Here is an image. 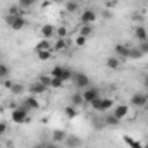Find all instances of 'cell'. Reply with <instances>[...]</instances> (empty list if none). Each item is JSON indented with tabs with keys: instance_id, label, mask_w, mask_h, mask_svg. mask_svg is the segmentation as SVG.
Returning a JSON list of instances; mask_svg holds the SVG:
<instances>
[{
	"instance_id": "6da1fadb",
	"label": "cell",
	"mask_w": 148,
	"mask_h": 148,
	"mask_svg": "<svg viewBox=\"0 0 148 148\" xmlns=\"http://www.w3.org/2000/svg\"><path fill=\"white\" fill-rule=\"evenodd\" d=\"M90 105L93 107V110H97V112H107L114 107V100H112V98H102V97H98V98H97L95 102H91Z\"/></svg>"
},
{
	"instance_id": "7a4b0ae2",
	"label": "cell",
	"mask_w": 148,
	"mask_h": 148,
	"mask_svg": "<svg viewBox=\"0 0 148 148\" xmlns=\"http://www.w3.org/2000/svg\"><path fill=\"white\" fill-rule=\"evenodd\" d=\"M50 76H52V77H59V79H62V81L66 83V81H69V79L73 77V71L67 69V67H64V66H55V67L50 71Z\"/></svg>"
},
{
	"instance_id": "3957f363",
	"label": "cell",
	"mask_w": 148,
	"mask_h": 148,
	"mask_svg": "<svg viewBox=\"0 0 148 148\" xmlns=\"http://www.w3.org/2000/svg\"><path fill=\"white\" fill-rule=\"evenodd\" d=\"M129 103H131L133 107H136V109H143V107L148 105V95L145 91H138V93H134V95L131 97Z\"/></svg>"
},
{
	"instance_id": "277c9868",
	"label": "cell",
	"mask_w": 148,
	"mask_h": 148,
	"mask_svg": "<svg viewBox=\"0 0 148 148\" xmlns=\"http://www.w3.org/2000/svg\"><path fill=\"white\" fill-rule=\"evenodd\" d=\"M28 112L29 109H26L24 105H21V107H16L14 110H12V121L16 122V124H23V122H26L28 121Z\"/></svg>"
},
{
	"instance_id": "5b68a950",
	"label": "cell",
	"mask_w": 148,
	"mask_h": 148,
	"mask_svg": "<svg viewBox=\"0 0 148 148\" xmlns=\"http://www.w3.org/2000/svg\"><path fill=\"white\" fill-rule=\"evenodd\" d=\"M73 83L76 88H79V90H84V88H88L90 86V77L86 76L84 73H73Z\"/></svg>"
},
{
	"instance_id": "8992f818",
	"label": "cell",
	"mask_w": 148,
	"mask_h": 148,
	"mask_svg": "<svg viewBox=\"0 0 148 148\" xmlns=\"http://www.w3.org/2000/svg\"><path fill=\"white\" fill-rule=\"evenodd\" d=\"M98 97H100V91L97 88H93V86H88V88L83 90V100H84V103H91Z\"/></svg>"
},
{
	"instance_id": "52a82bcc",
	"label": "cell",
	"mask_w": 148,
	"mask_h": 148,
	"mask_svg": "<svg viewBox=\"0 0 148 148\" xmlns=\"http://www.w3.org/2000/svg\"><path fill=\"white\" fill-rule=\"evenodd\" d=\"M114 50H115V57H119V59H129L131 47L119 43V45H115V47H114Z\"/></svg>"
},
{
	"instance_id": "ba28073f",
	"label": "cell",
	"mask_w": 148,
	"mask_h": 148,
	"mask_svg": "<svg viewBox=\"0 0 148 148\" xmlns=\"http://www.w3.org/2000/svg\"><path fill=\"white\" fill-rule=\"evenodd\" d=\"M97 21V12L91 10V9H86L83 14H81V23L83 24H93Z\"/></svg>"
},
{
	"instance_id": "9c48e42d",
	"label": "cell",
	"mask_w": 148,
	"mask_h": 148,
	"mask_svg": "<svg viewBox=\"0 0 148 148\" xmlns=\"http://www.w3.org/2000/svg\"><path fill=\"white\" fill-rule=\"evenodd\" d=\"M112 114H114L119 121H122L124 117H127V115H129V107H127V105H115Z\"/></svg>"
},
{
	"instance_id": "30bf717a",
	"label": "cell",
	"mask_w": 148,
	"mask_h": 148,
	"mask_svg": "<svg viewBox=\"0 0 148 148\" xmlns=\"http://www.w3.org/2000/svg\"><path fill=\"white\" fill-rule=\"evenodd\" d=\"M23 105L26 107V109H33V110H36V109H40V102H38V98L35 97V95H29L28 98H24L23 100Z\"/></svg>"
},
{
	"instance_id": "8fae6325",
	"label": "cell",
	"mask_w": 148,
	"mask_h": 148,
	"mask_svg": "<svg viewBox=\"0 0 148 148\" xmlns=\"http://www.w3.org/2000/svg\"><path fill=\"white\" fill-rule=\"evenodd\" d=\"M55 31H57V28L52 26V24H45V26H41V29H40L41 36L45 38V40H50V38L55 35Z\"/></svg>"
},
{
	"instance_id": "7c38bea8",
	"label": "cell",
	"mask_w": 148,
	"mask_h": 148,
	"mask_svg": "<svg viewBox=\"0 0 148 148\" xmlns=\"http://www.w3.org/2000/svg\"><path fill=\"white\" fill-rule=\"evenodd\" d=\"M47 90H48V88H47V86H43L40 81L31 83V86H29V93H31V95H35V97H36V95H41V93H45Z\"/></svg>"
},
{
	"instance_id": "4fadbf2b",
	"label": "cell",
	"mask_w": 148,
	"mask_h": 148,
	"mask_svg": "<svg viewBox=\"0 0 148 148\" xmlns=\"http://www.w3.org/2000/svg\"><path fill=\"white\" fill-rule=\"evenodd\" d=\"M134 38L141 43V41H147L148 40V31L145 26H138L136 29H134Z\"/></svg>"
},
{
	"instance_id": "5bb4252c",
	"label": "cell",
	"mask_w": 148,
	"mask_h": 148,
	"mask_svg": "<svg viewBox=\"0 0 148 148\" xmlns=\"http://www.w3.org/2000/svg\"><path fill=\"white\" fill-rule=\"evenodd\" d=\"M66 138H67V134H66V131H62V129H55V131L52 133V141H53V143H64Z\"/></svg>"
},
{
	"instance_id": "9a60e30c",
	"label": "cell",
	"mask_w": 148,
	"mask_h": 148,
	"mask_svg": "<svg viewBox=\"0 0 148 148\" xmlns=\"http://www.w3.org/2000/svg\"><path fill=\"white\" fill-rule=\"evenodd\" d=\"M122 140H124V143L129 148H143V143H140L138 140H134V138H131V136H127V134H124Z\"/></svg>"
},
{
	"instance_id": "2e32d148",
	"label": "cell",
	"mask_w": 148,
	"mask_h": 148,
	"mask_svg": "<svg viewBox=\"0 0 148 148\" xmlns=\"http://www.w3.org/2000/svg\"><path fill=\"white\" fill-rule=\"evenodd\" d=\"M26 26V19H24V16H21V17H16L14 19V23H12V29H16V31H21L23 28Z\"/></svg>"
},
{
	"instance_id": "e0dca14e",
	"label": "cell",
	"mask_w": 148,
	"mask_h": 148,
	"mask_svg": "<svg viewBox=\"0 0 148 148\" xmlns=\"http://www.w3.org/2000/svg\"><path fill=\"white\" fill-rule=\"evenodd\" d=\"M64 143L67 145V148H77L79 145H81V140H79L77 136H67Z\"/></svg>"
},
{
	"instance_id": "ac0fdd59",
	"label": "cell",
	"mask_w": 148,
	"mask_h": 148,
	"mask_svg": "<svg viewBox=\"0 0 148 148\" xmlns=\"http://www.w3.org/2000/svg\"><path fill=\"white\" fill-rule=\"evenodd\" d=\"M105 64H107L109 69H119V66H121V59H119V57H109V59L105 60Z\"/></svg>"
},
{
	"instance_id": "d6986e66",
	"label": "cell",
	"mask_w": 148,
	"mask_h": 148,
	"mask_svg": "<svg viewBox=\"0 0 148 148\" xmlns=\"http://www.w3.org/2000/svg\"><path fill=\"white\" fill-rule=\"evenodd\" d=\"M121 121L114 115V114H109V115H103V124L105 126H117Z\"/></svg>"
},
{
	"instance_id": "ffe728a7",
	"label": "cell",
	"mask_w": 148,
	"mask_h": 148,
	"mask_svg": "<svg viewBox=\"0 0 148 148\" xmlns=\"http://www.w3.org/2000/svg\"><path fill=\"white\" fill-rule=\"evenodd\" d=\"M35 50L36 52H41V50H52V45H50V41L48 40H41V41H38L36 43V47H35Z\"/></svg>"
},
{
	"instance_id": "44dd1931",
	"label": "cell",
	"mask_w": 148,
	"mask_h": 148,
	"mask_svg": "<svg viewBox=\"0 0 148 148\" xmlns=\"http://www.w3.org/2000/svg\"><path fill=\"white\" fill-rule=\"evenodd\" d=\"M84 103V100H83V93H74L73 97H71V105H74V107H79V105H83Z\"/></svg>"
},
{
	"instance_id": "7402d4cb",
	"label": "cell",
	"mask_w": 148,
	"mask_h": 148,
	"mask_svg": "<svg viewBox=\"0 0 148 148\" xmlns=\"http://www.w3.org/2000/svg\"><path fill=\"white\" fill-rule=\"evenodd\" d=\"M91 33H93V28H91V24H81V28H79V35H81V36L88 38Z\"/></svg>"
},
{
	"instance_id": "603a6c76",
	"label": "cell",
	"mask_w": 148,
	"mask_h": 148,
	"mask_svg": "<svg viewBox=\"0 0 148 148\" xmlns=\"http://www.w3.org/2000/svg\"><path fill=\"white\" fill-rule=\"evenodd\" d=\"M10 76V67L7 66V64H2L0 62V79L3 81V79H7Z\"/></svg>"
},
{
	"instance_id": "cb8c5ba5",
	"label": "cell",
	"mask_w": 148,
	"mask_h": 148,
	"mask_svg": "<svg viewBox=\"0 0 148 148\" xmlns=\"http://www.w3.org/2000/svg\"><path fill=\"white\" fill-rule=\"evenodd\" d=\"M7 14H10V16H14V17H21V16H23V7H21V5H12Z\"/></svg>"
},
{
	"instance_id": "d4e9b609",
	"label": "cell",
	"mask_w": 148,
	"mask_h": 148,
	"mask_svg": "<svg viewBox=\"0 0 148 148\" xmlns=\"http://www.w3.org/2000/svg\"><path fill=\"white\" fill-rule=\"evenodd\" d=\"M64 114H66L69 119H74V117H77V107H74V105H67L66 110H64Z\"/></svg>"
},
{
	"instance_id": "484cf974",
	"label": "cell",
	"mask_w": 148,
	"mask_h": 148,
	"mask_svg": "<svg viewBox=\"0 0 148 148\" xmlns=\"http://www.w3.org/2000/svg\"><path fill=\"white\" fill-rule=\"evenodd\" d=\"M143 55H145V53H143L140 48H133V47H131V52H129V60H131V59H133V60H136V59H141Z\"/></svg>"
},
{
	"instance_id": "4316f807",
	"label": "cell",
	"mask_w": 148,
	"mask_h": 148,
	"mask_svg": "<svg viewBox=\"0 0 148 148\" xmlns=\"http://www.w3.org/2000/svg\"><path fill=\"white\" fill-rule=\"evenodd\" d=\"M53 48H55L57 52H62V50H66V48H67V43H66V40H64V38H59V40L55 41Z\"/></svg>"
},
{
	"instance_id": "83f0119b",
	"label": "cell",
	"mask_w": 148,
	"mask_h": 148,
	"mask_svg": "<svg viewBox=\"0 0 148 148\" xmlns=\"http://www.w3.org/2000/svg\"><path fill=\"white\" fill-rule=\"evenodd\" d=\"M38 81L43 84V86H47V88H50V83H52V76L48 74V76H45V74H41L40 77H38Z\"/></svg>"
},
{
	"instance_id": "f1b7e54d",
	"label": "cell",
	"mask_w": 148,
	"mask_h": 148,
	"mask_svg": "<svg viewBox=\"0 0 148 148\" xmlns=\"http://www.w3.org/2000/svg\"><path fill=\"white\" fill-rule=\"evenodd\" d=\"M10 91H12L14 95H21V93L24 91V86H23L21 83H14V84H12V88H10Z\"/></svg>"
},
{
	"instance_id": "f546056e",
	"label": "cell",
	"mask_w": 148,
	"mask_h": 148,
	"mask_svg": "<svg viewBox=\"0 0 148 148\" xmlns=\"http://www.w3.org/2000/svg\"><path fill=\"white\" fill-rule=\"evenodd\" d=\"M36 55L40 60H48L52 57V52L50 50H41V52H36Z\"/></svg>"
},
{
	"instance_id": "4dcf8cb0",
	"label": "cell",
	"mask_w": 148,
	"mask_h": 148,
	"mask_svg": "<svg viewBox=\"0 0 148 148\" xmlns=\"http://www.w3.org/2000/svg\"><path fill=\"white\" fill-rule=\"evenodd\" d=\"M50 88H64V81H62V79H59V77H52Z\"/></svg>"
},
{
	"instance_id": "1f68e13d",
	"label": "cell",
	"mask_w": 148,
	"mask_h": 148,
	"mask_svg": "<svg viewBox=\"0 0 148 148\" xmlns=\"http://www.w3.org/2000/svg\"><path fill=\"white\" fill-rule=\"evenodd\" d=\"M74 43H76V47H84V45H86V38L81 36V35H77V36L74 38Z\"/></svg>"
},
{
	"instance_id": "d6a6232c",
	"label": "cell",
	"mask_w": 148,
	"mask_h": 148,
	"mask_svg": "<svg viewBox=\"0 0 148 148\" xmlns=\"http://www.w3.org/2000/svg\"><path fill=\"white\" fill-rule=\"evenodd\" d=\"M66 10L71 12V14L76 12V10H77V3H76V2H67V3H66Z\"/></svg>"
},
{
	"instance_id": "836d02e7",
	"label": "cell",
	"mask_w": 148,
	"mask_h": 148,
	"mask_svg": "<svg viewBox=\"0 0 148 148\" xmlns=\"http://www.w3.org/2000/svg\"><path fill=\"white\" fill-rule=\"evenodd\" d=\"M55 35H59V38H66V35H67V28H66V26H59L57 31H55Z\"/></svg>"
},
{
	"instance_id": "e575fe53",
	"label": "cell",
	"mask_w": 148,
	"mask_h": 148,
	"mask_svg": "<svg viewBox=\"0 0 148 148\" xmlns=\"http://www.w3.org/2000/svg\"><path fill=\"white\" fill-rule=\"evenodd\" d=\"M35 2H36V0H19V5H21L23 9H28V7H31Z\"/></svg>"
},
{
	"instance_id": "d590c367",
	"label": "cell",
	"mask_w": 148,
	"mask_h": 148,
	"mask_svg": "<svg viewBox=\"0 0 148 148\" xmlns=\"http://www.w3.org/2000/svg\"><path fill=\"white\" fill-rule=\"evenodd\" d=\"M7 133V124L5 122H0V136H3Z\"/></svg>"
},
{
	"instance_id": "8d00e7d4",
	"label": "cell",
	"mask_w": 148,
	"mask_h": 148,
	"mask_svg": "<svg viewBox=\"0 0 148 148\" xmlns=\"http://www.w3.org/2000/svg\"><path fill=\"white\" fill-rule=\"evenodd\" d=\"M12 84H14L12 81H9V79H3V86H5V88H9V90H10V88H12Z\"/></svg>"
},
{
	"instance_id": "74e56055",
	"label": "cell",
	"mask_w": 148,
	"mask_h": 148,
	"mask_svg": "<svg viewBox=\"0 0 148 148\" xmlns=\"http://www.w3.org/2000/svg\"><path fill=\"white\" fill-rule=\"evenodd\" d=\"M43 148H59V147H57V143H45Z\"/></svg>"
},
{
	"instance_id": "f35d334b",
	"label": "cell",
	"mask_w": 148,
	"mask_h": 148,
	"mask_svg": "<svg viewBox=\"0 0 148 148\" xmlns=\"http://www.w3.org/2000/svg\"><path fill=\"white\" fill-rule=\"evenodd\" d=\"M143 84H145V88H148V74L143 77Z\"/></svg>"
},
{
	"instance_id": "ab89813d",
	"label": "cell",
	"mask_w": 148,
	"mask_h": 148,
	"mask_svg": "<svg viewBox=\"0 0 148 148\" xmlns=\"http://www.w3.org/2000/svg\"><path fill=\"white\" fill-rule=\"evenodd\" d=\"M33 148H43V145H35Z\"/></svg>"
},
{
	"instance_id": "60d3db41",
	"label": "cell",
	"mask_w": 148,
	"mask_h": 148,
	"mask_svg": "<svg viewBox=\"0 0 148 148\" xmlns=\"http://www.w3.org/2000/svg\"><path fill=\"white\" fill-rule=\"evenodd\" d=\"M143 148H148V143H147V145H145V147H143Z\"/></svg>"
},
{
	"instance_id": "b9f144b4",
	"label": "cell",
	"mask_w": 148,
	"mask_h": 148,
	"mask_svg": "<svg viewBox=\"0 0 148 148\" xmlns=\"http://www.w3.org/2000/svg\"><path fill=\"white\" fill-rule=\"evenodd\" d=\"M53 2H62V0H53Z\"/></svg>"
},
{
	"instance_id": "7bdbcfd3",
	"label": "cell",
	"mask_w": 148,
	"mask_h": 148,
	"mask_svg": "<svg viewBox=\"0 0 148 148\" xmlns=\"http://www.w3.org/2000/svg\"><path fill=\"white\" fill-rule=\"evenodd\" d=\"M0 60H2V55H0Z\"/></svg>"
},
{
	"instance_id": "ee69618b",
	"label": "cell",
	"mask_w": 148,
	"mask_h": 148,
	"mask_svg": "<svg viewBox=\"0 0 148 148\" xmlns=\"http://www.w3.org/2000/svg\"><path fill=\"white\" fill-rule=\"evenodd\" d=\"M147 43H148V40H147Z\"/></svg>"
}]
</instances>
